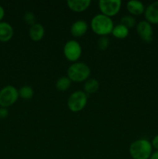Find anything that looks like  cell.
<instances>
[{
  "mask_svg": "<svg viewBox=\"0 0 158 159\" xmlns=\"http://www.w3.org/2000/svg\"><path fill=\"white\" fill-rule=\"evenodd\" d=\"M91 27L93 32L100 37L108 36V34H112L114 23L111 17L99 13L91 19Z\"/></svg>",
  "mask_w": 158,
  "mask_h": 159,
  "instance_id": "6da1fadb",
  "label": "cell"
},
{
  "mask_svg": "<svg viewBox=\"0 0 158 159\" xmlns=\"http://www.w3.org/2000/svg\"><path fill=\"white\" fill-rule=\"evenodd\" d=\"M129 152L133 159H150L153 153V146L148 140L138 139L131 143Z\"/></svg>",
  "mask_w": 158,
  "mask_h": 159,
  "instance_id": "7a4b0ae2",
  "label": "cell"
},
{
  "mask_svg": "<svg viewBox=\"0 0 158 159\" xmlns=\"http://www.w3.org/2000/svg\"><path fill=\"white\" fill-rule=\"evenodd\" d=\"M90 74L89 66L83 62H74L68 69V77L74 82H85L88 79Z\"/></svg>",
  "mask_w": 158,
  "mask_h": 159,
  "instance_id": "3957f363",
  "label": "cell"
},
{
  "mask_svg": "<svg viewBox=\"0 0 158 159\" xmlns=\"http://www.w3.org/2000/svg\"><path fill=\"white\" fill-rule=\"evenodd\" d=\"M88 95L81 90H77L70 95L68 99V107L73 113L80 112L86 107Z\"/></svg>",
  "mask_w": 158,
  "mask_h": 159,
  "instance_id": "277c9868",
  "label": "cell"
},
{
  "mask_svg": "<svg viewBox=\"0 0 158 159\" xmlns=\"http://www.w3.org/2000/svg\"><path fill=\"white\" fill-rule=\"evenodd\" d=\"M19 97V91L15 86L6 85L0 90V106L8 108L13 105L18 100Z\"/></svg>",
  "mask_w": 158,
  "mask_h": 159,
  "instance_id": "5b68a950",
  "label": "cell"
},
{
  "mask_svg": "<svg viewBox=\"0 0 158 159\" xmlns=\"http://www.w3.org/2000/svg\"><path fill=\"white\" fill-rule=\"evenodd\" d=\"M63 52L67 60L71 62H77L81 56L82 48L77 40H70L65 43Z\"/></svg>",
  "mask_w": 158,
  "mask_h": 159,
  "instance_id": "8992f818",
  "label": "cell"
},
{
  "mask_svg": "<svg viewBox=\"0 0 158 159\" xmlns=\"http://www.w3.org/2000/svg\"><path fill=\"white\" fill-rule=\"evenodd\" d=\"M122 2L120 0H101L99 7L103 15L108 17L116 16L120 11Z\"/></svg>",
  "mask_w": 158,
  "mask_h": 159,
  "instance_id": "52a82bcc",
  "label": "cell"
},
{
  "mask_svg": "<svg viewBox=\"0 0 158 159\" xmlns=\"http://www.w3.org/2000/svg\"><path fill=\"white\" fill-rule=\"evenodd\" d=\"M136 32L143 41L150 43L153 39V30L152 24L147 20H142L136 25Z\"/></svg>",
  "mask_w": 158,
  "mask_h": 159,
  "instance_id": "ba28073f",
  "label": "cell"
},
{
  "mask_svg": "<svg viewBox=\"0 0 158 159\" xmlns=\"http://www.w3.org/2000/svg\"><path fill=\"white\" fill-rule=\"evenodd\" d=\"M144 16L150 24H158V1L150 3L146 8Z\"/></svg>",
  "mask_w": 158,
  "mask_h": 159,
  "instance_id": "9c48e42d",
  "label": "cell"
},
{
  "mask_svg": "<svg viewBox=\"0 0 158 159\" xmlns=\"http://www.w3.org/2000/svg\"><path fill=\"white\" fill-rule=\"evenodd\" d=\"M88 23L85 20H79L72 23L71 26V34L75 37H81L85 35L88 31Z\"/></svg>",
  "mask_w": 158,
  "mask_h": 159,
  "instance_id": "30bf717a",
  "label": "cell"
},
{
  "mask_svg": "<svg viewBox=\"0 0 158 159\" xmlns=\"http://www.w3.org/2000/svg\"><path fill=\"white\" fill-rule=\"evenodd\" d=\"M67 5L71 11L82 12L86 10L91 5L90 0H68Z\"/></svg>",
  "mask_w": 158,
  "mask_h": 159,
  "instance_id": "8fae6325",
  "label": "cell"
},
{
  "mask_svg": "<svg viewBox=\"0 0 158 159\" xmlns=\"http://www.w3.org/2000/svg\"><path fill=\"white\" fill-rule=\"evenodd\" d=\"M14 34L13 28L7 22H0V41L7 42L12 38Z\"/></svg>",
  "mask_w": 158,
  "mask_h": 159,
  "instance_id": "7c38bea8",
  "label": "cell"
},
{
  "mask_svg": "<svg viewBox=\"0 0 158 159\" xmlns=\"http://www.w3.org/2000/svg\"><path fill=\"white\" fill-rule=\"evenodd\" d=\"M144 4L138 0H131L126 3V9L131 16L142 15L145 12Z\"/></svg>",
  "mask_w": 158,
  "mask_h": 159,
  "instance_id": "4fadbf2b",
  "label": "cell"
},
{
  "mask_svg": "<svg viewBox=\"0 0 158 159\" xmlns=\"http://www.w3.org/2000/svg\"><path fill=\"white\" fill-rule=\"evenodd\" d=\"M45 34V30L43 25L40 23H35L29 27V37L33 41H40L43 38Z\"/></svg>",
  "mask_w": 158,
  "mask_h": 159,
  "instance_id": "5bb4252c",
  "label": "cell"
},
{
  "mask_svg": "<svg viewBox=\"0 0 158 159\" xmlns=\"http://www.w3.org/2000/svg\"><path fill=\"white\" fill-rule=\"evenodd\" d=\"M99 82L95 79H88L85 81L84 84V92L88 94H94L99 90Z\"/></svg>",
  "mask_w": 158,
  "mask_h": 159,
  "instance_id": "9a60e30c",
  "label": "cell"
},
{
  "mask_svg": "<svg viewBox=\"0 0 158 159\" xmlns=\"http://www.w3.org/2000/svg\"><path fill=\"white\" fill-rule=\"evenodd\" d=\"M112 34L113 37L117 39H125L129 35V29L126 26L119 23L116 26H114Z\"/></svg>",
  "mask_w": 158,
  "mask_h": 159,
  "instance_id": "2e32d148",
  "label": "cell"
},
{
  "mask_svg": "<svg viewBox=\"0 0 158 159\" xmlns=\"http://www.w3.org/2000/svg\"><path fill=\"white\" fill-rule=\"evenodd\" d=\"M71 82H72L68 76H63V77L59 78L56 82V89L60 92H64L71 87Z\"/></svg>",
  "mask_w": 158,
  "mask_h": 159,
  "instance_id": "e0dca14e",
  "label": "cell"
},
{
  "mask_svg": "<svg viewBox=\"0 0 158 159\" xmlns=\"http://www.w3.org/2000/svg\"><path fill=\"white\" fill-rule=\"evenodd\" d=\"M18 91L19 96L21 97L22 99H26V100L30 99L34 95L33 89L32 87L29 86V85H23V86H22Z\"/></svg>",
  "mask_w": 158,
  "mask_h": 159,
  "instance_id": "ac0fdd59",
  "label": "cell"
},
{
  "mask_svg": "<svg viewBox=\"0 0 158 159\" xmlns=\"http://www.w3.org/2000/svg\"><path fill=\"white\" fill-rule=\"evenodd\" d=\"M120 23L123 25V26H126V27L129 30L130 28L134 27L135 25L136 24V19L134 18L133 16L125 15L121 18Z\"/></svg>",
  "mask_w": 158,
  "mask_h": 159,
  "instance_id": "d6986e66",
  "label": "cell"
},
{
  "mask_svg": "<svg viewBox=\"0 0 158 159\" xmlns=\"http://www.w3.org/2000/svg\"><path fill=\"white\" fill-rule=\"evenodd\" d=\"M98 48L101 51H105L110 45V40L107 36H102L98 40Z\"/></svg>",
  "mask_w": 158,
  "mask_h": 159,
  "instance_id": "ffe728a7",
  "label": "cell"
},
{
  "mask_svg": "<svg viewBox=\"0 0 158 159\" xmlns=\"http://www.w3.org/2000/svg\"><path fill=\"white\" fill-rule=\"evenodd\" d=\"M23 20L26 24L29 25L30 26L37 23H36V16L32 12H25L24 16H23Z\"/></svg>",
  "mask_w": 158,
  "mask_h": 159,
  "instance_id": "44dd1931",
  "label": "cell"
},
{
  "mask_svg": "<svg viewBox=\"0 0 158 159\" xmlns=\"http://www.w3.org/2000/svg\"><path fill=\"white\" fill-rule=\"evenodd\" d=\"M9 115V110L6 107H0V120L5 119Z\"/></svg>",
  "mask_w": 158,
  "mask_h": 159,
  "instance_id": "7402d4cb",
  "label": "cell"
},
{
  "mask_svg": "<svg viewBox=\"0 0 158 159\" xmlns=\"http://www.w3.org/2000/svg\"><path fill=\"white\" fill-rule=\"evenodd\" d=\"M151 144L153 146V148H154L156 149V151H158V134L153 137V140L151 141Z\"/></svg>",
  "mask_w": 158,
  "mask_h": 159,
  "instance_id": "603a6c76",
  "label": "cell"
},
{
  "mask_svg": "<svg viewBox=\"0 0 158 159\" xmlns=\"http://www.w3.org/2000/svg\"><path fill=\"white\" fill-rule=\"evenodd\" d=\"M5 16V9L3 8L2 6L0 5V22H2V19L4 18Z\"/></svg>",
  "mask_w": 158,
  "mask_h": 159,
  "instance_id": "cb8c5ba5",
  "label": "cell"
},
{
  "mask_svg": "<svg viewBox=\"0 0 158 159\" xmlns=\"http://www.w3.org/2000/svg\"><path fill=\"white\" fill-rule=\"evenodd\" d=\"M150 159H158V151H155L154 152H153Z\"/></svg>",
  "mask_w": 158,
  "mask_h": 159,
  "instance_id": "d4e9b609",
  "label": "cell"
}]
</instances>
